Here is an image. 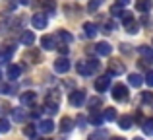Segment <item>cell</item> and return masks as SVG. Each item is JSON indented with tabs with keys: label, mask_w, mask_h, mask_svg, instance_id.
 <instances>
[{
	"label": "cell",
	"mask_w": 153,
	"mask_h": 140,
	"mask_svg": "<svg viewBox=\"0 0 153 140\" xmlns=\"http://www.w3.org/2000/svg\"><path fill=\"white\" fill-rule=\"evenodd\" d=\"M122 23H124V29H126L128 33H132V35L140 31V25L136 23V19L132 18L130 12H124V14H122Z\"/></svg>",
	"instance_id": "cell-1"
},
{
	"label": "cell",
	"mask_w": 153,
	"mask_h": 140,
	"mask_svg": "<svg viewBox=\"0 0 153 140\" xmlns=\"http://www.w3.org/2000/svg\"><path fill=\"white\" fill-rule=\"evenodd\" d=\"M112 99L114 101H126L128 99V88L124 84H116L112 88Z\"/></svg>",
	"instance_id": "cell-2"
},
{
	"label": "cell",
	"mask_w": 153,
	"mask_h": 140,
	"mask_svg": "<svg viewBox=\"0 0 153 140\" xmlns=\"http://www.w3.org/2000/svg\"><path fill=\"white\" fill-rule=\"evenodd\" d=\"M108 88H111V76H108V74H105V76H101V78L95 80V90H97L99 94L107 91Z\"/></svg>",
	"instance_id": "cell-3"
},
{
	"label": "cell",
	"mask_w": 153,
	"mask_h": 140,
	"mask_svg": "<svg viewBox=\"0 0 153 140\" xmlns=\"http://www.w3.org/2000/svg\"><path fill=\"white\" fill-rule=\"evenodd\" d=\"M126 72V66L120 64V61H111L108 62V76H120Z\"/></svg>",
	"instance_id": "cell-4"
},
{
	"label": "cell",
	"mask_w": 153,
	"mask_h": 140,
	"mask_svg": "<svg viewBox=\"0 0 153 140\" xmlns=\"http://www.w3.org/2000/svg\"><path fill=\"white\" fill-rule=\"evenodd\" d=\"M68 101H70V105H74V107H79L83 101H85V94H83L82 90H76V91H72V94H70Z\"/></svg>",
	"instance_id": "cell-5"
},
{
	"label": "cell",
	"mask_w": 153,
	"mask_h": 140,
	"mask_svg": "<svg viewBox=\"0 0 153 140\" xmlns=\"http://www.w3.org/2000/svg\"><path fill=\"white\" fill-rule=\"evenodd\" d=\"M54 70L58 72V74H66V72L70 70V61H68L66 57L56 58V61H54Z\"/></svg>",
	"instance_id": "cell-6"
},
{
	"label": "cell",
	"mask_w": 153,
	"mask_h": 140,
	"mask_svg": "<svg viewBox=\"0 0 153 140\" xmlns=\"http://www.w3.org/2000/svg\"><path fill=\"white\" fill-rule=\"evenodd\" d=\"M31 23H33L35 29H45V27L49 25V19H47V16H43V14H35L33 19H31Z\"/></svg>",
	"instance_id": "cell-7"
},
{
	"label": "cell",
	"mask_w": 153,
	"mask_h": 140,
	"mask_svg": "<svg viewBox=\"0 0 153 140\" xmlns=\"http://www.w3.org/2000/svg\"><path fill=\"white\" fill-rule=\"evenodd\" d=\"M35 99H37V94H35V91H25V94L19 95V103H22V105H33Z\"/></svg>",
	"instance_id": "cell-8"
},
{
	"label": "cell",
	"mask_w": 153,
	"mask_h": 140,
	"mask_svg": "<svg viewBox=\"0 0 153 140\" xmlns=\"http://www.w3.org/2000/svg\"><path fill=\"white\" fill-rule=\"evenodd\" d=\"M95 51H97V55H101V57H108V55L112 53V47L108 45L107 41H101L95 45Z\"/></svg>",
	"instance_id": "cell-9"
},
{
	"label": "cell",
	"mask_w": 153,
	"mask_h": 140,
	"mask_svg": "<svg viewBox=\"0 0 153 140\" xmlns=\"http://www.w3.org/2000/svg\"><path fill=\"white\" fill-rule=\"evenodd\" d=\"M83 33H85V37L93 39L95 35H97V25L91 23V22H85V23H83Z\"/></svg>",
	"instance_id": "cell-10"
},
{
	"label": "cell",
	"mask_w": 153,
	"mask_h": 140,
	"mask_svg": "<svg viewBox=\"0 0 153 140\" xmlns=\"http://www.w3.org/2000/svg\"><path fill=\"white\" fill-rule=\"evenodd\" d=\"M41 47H43V49H47V51L56 49V41H54V37H51V35H45V37H41Z\"/></svg>",
	"instance_id": "cell-11"
},
{
	"label": "cell",
	"mask_w": 153,
	"mask_h": 140,
	"mask_svg": "<svg viewBox=\"0 0 153 140\" xmlns=\"http://www.w3.org/2000/svg\"><path fill=\"white\" fill-rule=\"evenodd\" d=\"M153 8V0H136V10L138 12H149Z\"/></svg>",
	"instance_id": "cell-12"
},
{
	"label": "cell",
	"mask_w": 153,
	"mask_h": 140,
	"mask_svg": "<svg viewBox=\"0 0 153 140\" xmlns=\"http://www.w3.org/2000/svg\"><path fill=\"white\" fill-rule=\"evenodd\" d=\"M33 41H35V35L31 33V31H23L22 37H19V43L25 45V47H31V45H33Z\"/></svg>",
	"instance_id": "cell-13"
},
{
	"label": "cell",
	"mask_w": 153,
	"mask_h": 140,
	"mask_svg": "<svg viewBox=\"0 0 153 140\" xmlns=\"http://www.w3.org/2000/svg\"><path fill=\"white\" fill-rule=\"evenodd\" d=\"M39 130H41V133H45V134H49V133L54 130V123H52L51 119H45V121L39 123Z\"/></svg>",
	"instance_id": "cell-14"
},
{
	"label": "cell",
	"mask_w": 153,
	"mask_h": 140,
	"mask_svg": "<svg viewBox=\"0 0 153 140\" xmlns=\"http://www.w3.org/2000/svg\"><path fill=\"white\" fill-rule=\"evenodd\" d=\"M14 47H6L4 51H0V64H4V62H8L12 58V55H14Z\"/></svg>",
	"instance_id": "cell-15"
},
{
	"label": "cell",
	"mask_w": 153,
	"mask_h": 140,
	"mask_svg": "<svg viewBox=\"0 0 153 140\" xmlns=\"http://www.w3.org/2000/svg\"><path fill=\"white\" fill-rule=\"evenodd\" d=\"M128 84H130V86H134V88H140V86L143 84V78H142L140 74H136V72H134V74L128 76Z\"/></svg>",
	"instance_id": "cell-16"
},
{
	"label": "cell",
	"mask_w": 153,
	"mask_h": 140,
	"mask_svg": "<svg viewBox=\"0 0 153 140\" xmlns=\"http://www.w3.org/2000/svg\"><path fill=\"white\" fill-rule=\"evenodd\" d=\"M19 74H22V68H19L18 64H10L8 66V76H10V80H18Z\"/></svg>",
	"instance_id": "cell-17"
},
{
	"label": "cell",
	"mask_w": 153,
	"mask_h": 140,
	"mask_svg": "<svg viewBox=\"0 0 153 140\" xmlns=\"http://www.w3.org/2000/svg\"><path fill=\"white\" fill-rule=\"evenodd\" d=\"M60 129H62L64 133H70V130L74 129V121H72L70 117H62V121H60Z\"/></svg>",
	"instance_id": "cell-18"
},
{
	"label": "cell",
	"mask_w": 153,
	"mask_h": 140,
	"mask_svg": "<svg viewBox=\"0 0 153 140\" xmlns=\"http://www.w3.org/2000/svg\"><path fill=\"white\" fill-rule=\"evenodd\" d=\"M25 61L27 62H39V51L37 49H29L25 53Z\"/></svg>",
	"instance_id": "cell-19"
},
{
	"label": "cell",
	"mask_w": 153,
	"mask_h": 140,
	"mask_svg": "<svg viewBox=\"0 0 153 140\" xmlns=\"http://www.w3.org/2000/svg\"><path fill=\"white\" fill-rule=\"evenodd\" d=\"M118 127H120V129H124V130H128V129L132 127V117H128V115L120 117V119H118Z\"/></svg>",
	"instance_id": "cell-20"
},
{
	"label": "cell",
	"mask_w": 153,
	"mask_h": 140,
	"mask_svg": "<svg viewBox=\"0 0 153 140\" xmlns=\"http://www.w3.org/2000/svg\"><path fill=\"white\" fill-rule=\"evenodd\" d=\"M76 68H78V72H79L82 76H89V74H93V72H91V68L87 66V62H78V64H76Z\"/></svg>",
	"instance_id": "cell-21"
},
{
	"label": "cell",
	"mask_w": 153,
	"mask_h": 140,
	"mask_svg": "<svg viewBox=\"0 0 153 140\" xmlns=\"http://www.w3.org/2000/svg\"><path fill=\"white\" fill-rule=\"evenodd\" d=\"M138 53L143 55L147 61H153V49H151V47H146V45H143V47H138Z\"/></svg>",
	"instance_id": "cell-22"
},
{
	"label": "cell",
	"mask_w": 153,
	"mask_h": 140,
	"mask_svg": "<svg viewBox=\"0 0 153 140\" xmlns=\"http://www.w3.org/2000/svg\"><path fill=\"white\" fill-rule=\"evenodd\" d=\"M142 129H143V133H146L147 136H153V119H146L143 125H142Z\"/></svg>",
	"instance_id": "cell-23"
},
{
	"label": "cell",
	"mask_w": 153,
	"mask_h": 140,
	"mask_svg": "<svg viewBox=\"0 0 153 140\" xmlns=\"http://www.w3.org/2000/svg\"><path fill=\"white\" fill-rule=\"evenodd\" d=\"M114 119H116V111L112 107H107L103 111V121H114Z\"/></svg>",
	"instance_id": "cell-24"
},
{
	"label": "cell",
	"mask_w": 153,
	"mask_h": 140,
	"mask_svg": "<svg viewBox=\"0 0 153 140\" xmlns=\"http://www.w3.org/2000/svg\"><path fill=\"white\" fill-rule=\"evenodd\" d=\"M23 117H25V113H23V109L22 107H16V109H12V119L14 121H23Z\"/></svg>",
	"instance_id": "cell-25"
},
{
	"label": "cell",
	"mask_w": 153,
	"mask_h": 140,
	"mask_svg": "<svg viewBox=\"0 0 153 140\" xmlns=\"http://www.w3.org/2000/svg\"><path fill=\"white\" fill-rule=\"evenodd\" d=\"M58 37L62 39L64 43H72V41H74V35H72V33H68L66 29H58Z\"/></svg>",
	"instance_id": "cell-26"
},
{
	"label": "cell",
	"mask_w": 153,
	"mask_h": 140,
	"mask_svg": "<svg viewBox=\"0 0 153 140\" xmlns=\"http://www.w3.org/2000/svg\"><path fill=\"white\" fill-rule=\"evenodd\" d=\"M45 111L49 115H54L56 111H58V101H47V105H45Z\"/></svg>",
	"instance_id": "cell-27"
},
{
	"label": "cell",
	"mask_w": 153,
	"mask_h": 140,
	"mask_svg": "<svg viewBox=\"0 0 153 140\" xmlns=\"http://www.w3.org/2000/svg\"><path fill=\"white\" fill-rule=\"evenodd\" d=\"M89 123H91V125H95V127L103 125V115H97V113H91V117H89Z\"/></svg>",
	"instance_id": "cell-28"
},
{
	"label": "cell",
	"mask_w": 153,
	"mask_h": 140,
	"mask_svg": "<svg viewBox=\"0 0 153 140\" xmlns=\"http://www.w3.org/2000/svg\"><path fill=\"white\" fill-rule=\"evenodd\" d=\"M35 133H37V130H35V127H33V125L23 127V134H25L27 138H33V136H35Z\"/></svg>",
	"instance_id": "cell-29"
},
{
	"label": "cell",
	"mask_w": 153,
	"mask_h": 140,
	"mask_svg": "<svg viewBox=\"0 0 153 140\" xmlns=\"http://www.w3.org/2000/svg\"><path fill=\"white\" fill-rule=\"evenodd\" d=\"M10 129H12L10 121H8V119H0V133H8Z\"/></svg>",
	"instance_id": "cell-30"
},
{
	"label": "cell",
	"mask_w": 153,
	"mask_h": 140,
	"mask_svg": "<svg viewBox=\"0 0 153 140\" xmlns=\"http://www.w3.org/2000/svg\"><path fill=\"white\" fill-rule=\"evenodd\" d=\"M45 10H49V14H54V0H43Z\"/></svg>",
	"instance_id": "cell-31"
},
{
	"label": "cell",
	"mask_w": 153,
	"mask_h": 140,
	"mask_svg": "<svg viewBox=\"0 0 153 140\" xmlns=\"http://www.w3.org/2000/svg\"><path fill=\"white\" fill-rule=\"evenodd\" d=\"M87 66L91 68V72H95L99 68V61H97V58H89V61H87Z\"/></svg>",
	"instance_id": "cell-32"
},
{
	"label": "cell",
	"mask_w": 153,
	"mask_h": 140,
	"mask_svg": "<svg viewBox=\"0 0 153 140\" xmlns=\"http://www.w3.org/2000/svg\"><path fill=\"white\" fill-rule=\"evenodd\" d=\"M111 14H112V16H120V18H122L124 10H122L120 6H112V8H111Z\"/></svg>",
	"instance_id": "cell-33"
},
{
	"label": "cell",
	"mask_w": 153,
	"mask_h": 140,
	"mask_svg": "<svg viewBox=\"0 0 153 140\" xmlns=\"http://www.w3.org/2000/svg\"><path fill=\"white\" fill-rule=\"evenodd\" d=\"M0 91H2V94H8V95H10L12 91H14V88H12L10 84H4V86H0Z\"/></svg>",
	"instance_id": "cell-34"
},
{
	"label": "cell",
	"mask_w": 153,
	"mask_h": 140,
	"mask_svg": "<svg viewBox=\"0 0 153 140\" xmlns=\"http://www.w3.org/2000/svg\"><path fill=\"white\" fill-rule=\"evenodd\" d=\"M101 105V99L99 97H91L89 99V107H93V111H95V107H99Z\"/></svg>",
	"instance_id": "cell-35"
},
{
	"label": "cell",
	"mask_w": 153,
	"mask_h": 140,
	"mask_svg": "<svg viewBox=\"0 0 153 140\" xmlns=\"http://www.w3.org/2000/svg\"><path fill=\"white\" fill-rule=\"evenodd\" d=\"M143 82H146V84H147V86H149V88H153V70H151L149 74L146 76V80H143Z\"/></svg>",
	"instance_id": "cell-36"
},
{
	"label": "cell",
	"mask_w": 153,
	"mask_h": 140,
	"mask_svg": "<svg viewBox=\"0 0 153 140\" xmlns=\"http://www.w3.org/2000/svg\"><path fill=\"white\" fill-rule=\"evenodd\" d=\"M99 4H101V0H91V4H89L87 8H89V10H97V6H99Z\"/></svg>",
	"instance_id": "cell-37"
},
{
	"label": "cell",
	"mask_w": 153,
	"mask_h": 140,
	"mask_svg": "<svg viewBox=\"0 0 153 140\" xmlns=\"http://www.w3.org/2000/svg\"><path fill=\"white\" fill-rule=\"evenodd\" d=\"M56 47H58V51H60L62 55H68V51H70V49H68L66 45H56Z\"/></svg>",
	"instance_id": "cell-38"
},
{
	"label": "cell",
	"mask_w": 153,
	"mask_h": 140,
	"mask_svg": "<svg viewBox=\"0 0 153 140\" xmlns=\"http://www.w3.org/2000/svg\"><path fill=\"white\" fill-rule=\"evenodd\" d=\"M128 4H130V0H116V6H120V8L128 6Z\"/></svg>",
	"instance_id": "cell-39"
},
{
	"label": "cell",
	"mask_w": 153,
	"mask_h": 140,
	"mask_svg": "<svg viewBox=\"0 0 153 140\" xmlns=\"http://www.w3.org/2000/svg\"><path fill=\"white\" fill-rule=\"evenodd\" d=\"M143 101H146V103L153 101V95H151V94H143Z\"/></svg>",
	"instance_id": "cell-40"
},
{
	"label": "cell",
	"mask_w": 153,
	"mask_h": 140,
	"mask_svg": "<svg viewBox=\"0 0 153 140\" xmlns=\"http://www.w3.org/2000/svg\"><path fill=\"white\" fill-rule=\"evenodd\" d=\"M78 123H79V127H83V123H85V119H83V117H78Z\"/></svg>",
	"instance_id": "cell-41"
},
{
	"label": "cell",
	"mask_w": 153,
	"mask_h": 140,
	"mask_svg": "<svg viewBox=\"0 0 153 140\" xmlns=\"http://www.w3.org/2000/svg\"><path fill=\"white\" fill-rule=\"evenodd\" d=\"M29 2H31V0H19V4H25V6H27Z\"/></svg>",
	"instance_id": "cell-42"
},
{
	"label": "cell",
	"mask_w": 153,
	"mask_h": 140,
	"mask_svg": "<svg viewBox=\"0 0 153 140\" xmlns=\"http://www.w3.org/2000/svg\"><path fill=\"white\" fill-rule=\"evenodd\" d=\"M112 140H126V138H122V136H114Z\"/></svg>",
	"instance_id": "cell-43"
},
{
	"label": "cell",
	"mask_w": 153,
	"mask_h": 140,
	"mask_svg": "<svg viewBox=\"0 0 153 140\" xmlns=\"http://www.w3.org/2000/svg\"><path fill=\"white\" fill-rule=\"evenodd\" d=\"M41 140H51V138H41Z\"/></svg>",
	"instance_id": "cell-44"
},
{
	"label": "cell",
	"mask_w": 153,
	"mask_h": 140,
	"mask_svg": "<svg viewBox=\"0 0 153 140\" xmlns=\"http://www.w3.org/2000/svg\"><path fill=\"white\" fill-rule=\"evenodd\" d=\"M134 140H143V138H134Z\"/></svg>",
	"instance_id": "cell-45"
},
{
	"label": "cell",
	"mask_w": 153,
	"mask_h": 140,
	"mask_svg": "<svg viewBox=\"0 0 153 140\" xmlns=\"http://www.w3.org/2000/svg\"><path fill=\"white\" fill-rule=\"evenodd\" d=\"M0 78H2V70H0Z\"/></svg>",
	"instance_id": "cell-46"
}]
</instances>
